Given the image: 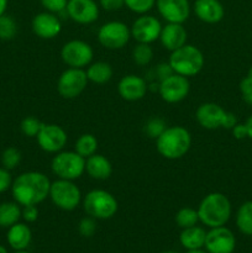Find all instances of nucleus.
I'll return each instance as SVG.
<instances>
[{"label":"nucleus","mask_w":252,"mask_h":253,"mask_svg":"<svg viewBox=\"0 0 252 253\" xmlns=\"http://www.w3.org/2000/svg\"><path fill=\"white\" fill-rule=\"evenodd\" d=\"M236 124H237L236 115L232 113H229V111H226V114H225V118H224V123H222V128L231 130V128L236 125Z\"/></svg>","instance_id":"37998d69"},{"label":"nucleus","mask_w":252,"mask_h":253,"mask_svg":"<svg viewBox=\"0 0 252 253\" xmlns=\"http://www.w3.org/2000/svg\"><path fill=\"white\" fill-rule=\"evenodd\" d=\"M85 172L93 179L106 180L113 173V166L105 156L95 153L85 160Z\"/></svg>","instance_id":"5701e85b"},{"label":"nucleus","mask_w":252,"mask_h":253,"mask_svg":"<svg viewBox=\"0 0 252 253\" xmlns=\"http://www.w3.org/2000/svg\"><path fill=\"white\" fill-rule=\"evenodd\" d=\"M156 6L161 16L167 22L183 24L190 15L188 0H156Z\"/></svg>","instance_id":"dca6fc26"},{"label":"nucleus","mask_w":252,"mask_h":253,"mask_svg":"<svg viewBox=\"0 0 252 253\" xmlns=\"http://www.w3.org/2000/svg\"><path fill=\"white\" fill-rule=\"evenodd\" d=\"M161 253H178V252H175V251H165V252H161Z\"/></svg>","instance_id":"8fccbe9b"},{"label":"nucleus","mask_w":252,"mask_h":253,"mask_svg":"<svg viewBox=\"0 0 252 253\" xmlns=\"http://www.w3.org/2000/svg\"><path fill=\"white\" fill-rule=\"evenodd\" d=\"M205 237H207V231L203 227L195 225L182 230L179 235V242L187 251L203 249L205 245Z\"/></svg>","instance_id":"b1692460"},{"label":"nucleus","mask_w":252,"mask_h":253,"mask_svg":"<svg viewBox=\"0 0 252 253\" xmlns=\"http://www.w3.org/2000/svg\"><path fill=\"white\" fill-rule=\"evenodd\" d=\"M99 2L106 11H116L125 5V0H99Z\"/></svg>","instance_id":"a19ab883"},{"label":"nucleus","mask_w":252,"mask_h":253,"mask_svg":"<svg viewBox=\"0 0 252 253\" xmlns=\"http://www.w3.org/2000/svg\"><path fill=\"white\" fill-rule=\"evenodd\" d=\"M12 184V178L10 174V170L6 168H0V194L5 193L6 190L11 189Z\"/></svg>","instance_id":"ea45409f"},{"label":"nucleus","mask_w":252,"mask_h":253,"mask_svg":"<svg viewBox=\"0 0 252 253\" xmlns=\"http://www.w3.org/2000/svg\"><path fill=\"white\" fill-rule=\"evenodd\" d=\"M15 253H30V252H27L26 250H25V251H16Z\"/></svg>","instance_id":"3c124183"},{"label":"nucleus","mask_w":252,"mask_h":253,"mask_svg":"<svg viewBox=\"0 0 252 253\" xmlns=\"http://www.w3.org/2000/svg\"><path fill=\"white\" fill-rule=\"evenodd\" d=\"M192 146V135L183 126H170L156 138L157 152L166 160L184 157Z\"/></svg>","instance_id":"7ed1b4c3"},{"label":"nucleus","mask_w":252,"mask_h":253,"mask_svg":"<svg viewBox=\"0 0 252 253\" xmlns=\"http://www.w3.org/2000/svg\"><path fill=\"white\" fill-rule=\"evenodd\" d=\"M190 90V83L187 77L172 73L162 79L158 85V91L163 101L169 104L180 103L188 96Z\"/></svg>","instance_id":"9b49d317"},{"label":"nucleus","mask_w":252,"mask_h":253,"mask_svg":"<svg viewBox=\"0 0 252 253\" xmlns=\"http://www.w3.org/2000/svg\"><path fill=\"white\" fill-rule=\"evenodd\" d=\"M42 127V123L34 116H26L20 124L21 132L27 137H36Z\"/></svg>","instance_id":"473e14b6"},{"label":"nucleus","mask_w":252,"mask_h":253,"mask_svg":"<svg viewBox=\"0 0 252 253\" xmlns=\"http://www.w3.org/2000/svg\"><path fill=\"white\" fill-rule=\"evenodd\" d=\"M66 12L77 24L89 25L98 20L99 6L94 0H68Z\"/></svg>","instance_id":"2eb2a0df"},{"label":"nucleus","mask_w":252,"mask_h":253,"mask_svg":"<svg viewBox=\"0 0 252 253\" xmlns=\"http://www.w3.org/2000/svg\"><path fill=\"white\" fill-rule=\"evenodd\" d=\"M153 58V49L148 43H137L132 49V61L137 66H147Z\"/></svg>","instance_id":"c756f323"},{"label":"nucleus","mask_w":252,"mask_h":253,"mask_svg":"<svg viewBox=\"0 0 252 253\" xmlns=\"http://www.w3.org/2000/svg\"><path fill=\"white\" fill-rule=\"evenodd\" d=\"M51 169L61 179L76 180L85 172V158L76 151H63L56 153L51 162Z\"/></svg>","instance_id":"423d86ee"},{"label":"nucleus","mask_w":252,"mask_h":253,"mask_svg":"<svg viewBox=\"0 0 252 253\" xmlns=\"http://www.w3.org/2000/svg\"><path fill=\"white\" fill-rule=\"evenodd\" d=\"M236 226L244 235L252 236V202H245L236 212Z\"/></svg>","instance_id":"bb28decb"},{"label":"nucleus","mask_w":252,"mask_h":253,"mask_svg":"<svg viewBox=\"0 0 252 253\" xmlns=\"http://www.w3.org/2000/svg\"><path fill=\"white\" fill-rule=\"evenodd\" d=\"M187 253H209L207 251V250H203V249H197V250H189V251H187Z\"/></svg>","instance_id":"49530a36"},{"label":"nucleus","mask_w":252,"mask_h":253,"mask_svg":"<svg viewBox=\"0 0 252 253\" xmlns=\"http://www.w3.org/2000/svg\"><path fill=\"white\" fill-rule=\"evenodd\" d=\"M148 85L146 81L135 74H128L119 81L118 93L124 100L137 101L146 95Z\"/></svg>","instance_id":"a211bd4d"},{"label":"nucleus","mask_w":252,"mask_h":253,"mask_svg":"<svg viewBox=\"0 0 252 253\" xmlns=\"http://www.w3.org/2000/svg\"><path fill=\"white\" fill-rule=\"evenodd\" d=\"M197 210L199 221L205 226L210 229L225 226L231 216V203L222 193H209L203 198Z\"/></svg>","instance_id":"f03ea898"},{"label":"nucleus","mask_w":252,"mask_h":253,"mask_svg":"<svg viewBox=\"0 0 252 253\" xmlns=\"http://www.w3.org/2000/svg\"><path fill=\"white\" fill-rule=\"evenodd\" d=\"M188 32L183 24H175V22H167V25L162 26L160 35L161 44L167 51L172 52L178 49L179 47L187 43Z\"/></svg>","instance_id":"aec40b11"},{"label":"nucleus","mask_w":252,"mask_h":253,"mask_svg":"<svg viewBox=\"0 0 252 253\" xmlns=\"http://www.w3.org/2000/svg\"><path fill=\"white\" fill-rule=\"evenodd\" d=\"M204 247L209 253H232L236 247V239L227 227H212L207 232Z\"/></svg>","instance_id":"4468645a"},{"label":"nucleus","mask_w":252,"mask_h":253,"mask_svg":"<svg viewBox=\"0 0 252 253\" xmlns=\"http://www.w3.org/2000/svg\"><path fill=\"white\" fill-rule=\"evenodd\" d=\"M49 199L58 209L64 211H73L82 203V192L73 180L58 178L51 182L49 187Z\"/></svg>","instance_id":"0eeeda50"},{"label":"nucleus","mask_w":252,"mask_h":253,"mask_svg":"<svg viewBox=\"0 0 252 253\" xmlns=\"http://www.w3.org/2000/svg\"><path fill=\"white\" fill-rule=\"evenodd\" d=\"M96 150H98V140L91 133H83L77 138L74 151L85 160L90 156L95 155Z\"/></svg>","instance_id":"cd10ccee"},{"label":"nucleus","mask_w":252,"mask_h":253,"mask_svg":"<svg viewBox=\"0 0 252 253\" xmlns=\"http://www.w3.org/2000/svg\"><path fill=\"white\" fill-rule=\"evenodd\" d=\"M0 253H9V252H7V250L5 249L2 245H0Z\"/></svg>","instance_id":"de8ad7c7"},{"label":"nucleus","mask_w":252,"mask_h":253,"mask_svg":"<svg viewBox=\"0 0 252 253\" xmlns=\"http://www.w3.org/2000/svg\"><path fill=\"white\" fill-rule=\"evenodd\" d=\"M40 2L47 11L59 14V12L66 11L68 0H40Z\"/></svg>","instance_id":"e433bc0d"},{"label":"nucleus","mask_w":252,"mask_h":253,"mask_svg":"<svg viewBox=\"0 0 252 253\" xmlns=\"http://www.w3.org/2000/svg\"><path fill=\"white\" fill-rule=\"evenodd\" d=\"M32 31L37 37L43 40H52L61 34L62 24L61 20L56 14L49 11L40 12L35 15L31 22Z\"/></svg>","instance_id":"f3484780"},{"label":"nucleus","mask_w":252,"mask_h":253,"mask_svg":"<svg viewBox=\"0 0 252 253\" xmlns=\"http://www.w3.org/2000/svg\"><path fill=\"white\" fill-rule=\"evenodd\" d=\"M245 126L247 128V137H250L252 140V114L250 115V118L247 119V121L245 123Z\"/></svg>","instance_id":"c03bdc74"},{"label":"nucleus","mask_w":252,"mask_h":253,"mask_svg":"<svg viewBox=\"0 0 252 253\" xmlns=\"http://www.w3.org/2000/svg\"><path fill=\"white\" fill-rule=\"evenodd\" d=\"M232 135L236 140H244L247 137V128L245 126V124H239L237 123L234 127L231 128Z\"/></svg>","instance_id":"79ce46f5"},{"label":"nucleus","mask_w":252,"mask_h":253,"mask_svg":"<svg viewBox=\"0 0 252 253\" xmlns=\"http://www.w3.org/2000/svg\"><path fill=\"white\" fill-rule=\"evenodd\" d=\"M6 241L15 251H25L32 241V232L25 222H16L7 229Z\"/></svg>","instance_id":"4be33fe9"},{"label":"nucleus","mask_w":252,"mask_h":253,"mask_svg":"<svg viewBox=\"0 0 252 253\" xmlns=\"http://www.w3.org/2000/svg\"><path fill=\"white\" fill-rule=\"evenodd\" d=\"M78 231L83 237H91L96 231V220L91 216H85L79 221Z\"/></svg>","instance_id":"c9c22d12"},{"label":"nucleus","mask_w":252,"mask_h":253,"mask_svg":"<svg viewBox=\"0 0 252 253\" xmlns=\"http://www.w3.org/2000/svg\"><path fill=\"white\" fill-rule=\"evenodd\" d=\"M166 123L160 118H153L146 123L145 132L150 138H157L166 130Z\"/></svg>","instance_id":"f704fd0d"},{"label":"nucleus","mask_w":252,"mask_h":253,"mask_svg":"<svg viewBox=\"0 0 252 253\" xmlns=\"http://www.w3.org/2000/svg\"><path fill=\"white\" fill-rule=\"evenodd\" d=\"M194 12L205 24H217L224 19L225 9L219 0H195Z\"/></svg>","instance_id":"412c9836"},{"label":"nucleus","mask_w":252,"mask_h":253,"mask_svg":"<svg viewBox=\"0 0 252 253\" xmlns=\"http://www.w3.org/2000/svg\"><path fill=\"white\" fill-rule=\"evenodd\" d=\"M89 81L86 73L82 68H67L59 76L57 82V91L64 99H74L85 90Z\"/></svg>","instance_id":"9d476101"},{"label":"nucleus","mask_w":252,"mask_h":253,"mask_svg":"<svg viewBox=\"0 0 252 253\" xmlns=\"http://www.w3.org/2000/svg\"><path fill=\"white\" fill-rule=\"evenodd\" d=\"M40 148L47 153L61 152L67 145V132L56 124H42L39 135L36 136Z\"/></svg>","instance_id":"f8f14e48"},{"label":"nucleus","mask_w":252,"mask_h":253,"mask_svg":"<svg viewBox=\"0 0 252 253\" xmlns=\"http://www.w3.org/2000/svg\"><path fill=\"white\" fill-rule=\"evenodd\" d=\"M247 77H249V78L251 79V81H252V67H251V68H250V71H249V74H247Z\"/></svg>","instance_id":"09e8293b"},{"label":"nucleus","mask_w":252,"mask_h":253,"mask_svg":"<svg viewBox=\"0 0 252 253\" xmlns=\"http://www.w3.org/2000/svg\"><path fill=\"white\" fill-rule=\"evenodd\" d=\"M125 5L127 9L136 14H147L156 5V0H125Z\"/></svg>","instance_id":"72a5a7b5"},{"label":"nucleus","mask_w":252,"mask_h":253,"mask_svg":"<svg viewBox=\"0 0 252 253\" xmlns=\"http://www.w3.org/2000/svg\"><path fill=\"white\" fill-rule=\"evenodd\" d=\"M161 30H162V25L157 17L143 14L133 21L130 31L131 37L137 41V43L151 44L160 39Z\"/></svg>","instance_id":"ddd939ff"},{"label":"nucleus","mask_w":252,"mask_h":253,"mask_svg":"<svg viewBox=\"0 0 252 253\" xmlns=\"http://www.w3.org/2000/svg\"><path fill=\"white\" fill-rule=\"evenodd\" d=\"M175 222L180 229H187V227L195 226L199 222V215H198V210L193 209V208H182L177 211L174 217Z\"/></svg>","instance_id":"c85d7f7f"},{"label":"nucleus","mask_w":252,"mask_h":253,"mask_svg":"<svg viewBox=\"0 0 252 253\" xmlns=\"http://www.w3.org/2000/svg\"><path fill=\"white\" fill-rule=\"evenodd\" d=\"M22 207L16 202H4L0 204V227L9 229L21 219Z\"/></svg>","instance_id":"a878e982"},{"label":"nucleus","mask_w":252,"mask_h":253,"mask_svg":"<svg viewBox=\"0 0 252 253\" xmlns=\"http://www.w3.org/2000/svg\"><path fill=\"white\" fill-rule=\"evenodd\" d=\"M51 180L44 173L30 170L17 175L11 184L12 198L21 207L39 205L49 194Z\"/></svg>","instance_id":"f257e3e1"},{"label":"nucleus","mask_w":252,"mask_h":253,"mask_svg":"<svg viewBox=\"0 0 252 253\" xmlns=\"http://www.w3.org/2000/svg\"><path fill=\"white\" fill-rule=\"evenodd\" d=\"M168 64L174 73L189 78L202 72L205 58L198 47L185 43L184 46L170 52Z\"/></svg>","instance_id":"20e7f679"},{"label":"nucleus","mask_w":252,"mask_h":253,"mask_svg":"<svg viewBox=\"0 0 252 253\" xmlns=\"http://www.w3.org/2000/svg\"><path fill=\"white\" fill-rule=\"evenodd\" d=\"M83 209L88 216L95 220L111 219L118 212L119 203L111 193L104 189H93L82 199Z\"/></svg>","instance_id":"39448f33"},{"label":"nucleus","mask_w":252,"mask_h":253,"mask_svg":"<svg viewBox=\"0 0 252 253\" xmlns=\"http://www.w3.org/2000/svg\"><path fill=\"white\" fill-rule=\"evenodd\" d=\"M21 152L16 147H7L1 153V163L2 167L7 170L15 169L21 162Z\"/></svg>","instance_id":"2f4dec72"},{"label":"nucleus","mask_w":252,"mask_h":253,"mask_svg":"<svg viewBox=\"0 0 252 253\" xmlns=\"http://www.w3.org/2000/svg\"><path fill=\"white\" fill-rule=\"evenodd\" d=\"M88 81L94 84H105L113 78V67L103 61L94 62L88 66L85 71Z\"/></svg>","instance_id":"393cba45"},{"label":"nucleus","mask_w":252,"mask_h":253,"mask_svg":"<svg viewBox=\"0 0 252 253\" xmlns=\"http://www.w3.org/2000/svg\"><path fill=\"white\" fill-rule=\"evenodd\" d=\"M131 39L130 27L121 21H109L98 30L99 43L106 49H121Z\"/></svg>","instance_id":"6e6552de"},{"label":"nucleus","mask_w":252,"mask_h":253,"mask_svg":"<svg viewBox=\"0 0 252 253\" xmlns=\"http://www.w3.org/2000/svg\"><path fill=\"white\" fill-rule=\"evenodd\" d=\"M21 217L27 224H31V222L36 221L39 219V209H37V205H26V207H22Z\"/></svg>","instance_id":"58836bf2"},{"label":"nucleus","mask_w":252,"mask_h":253,"mask_svg":"<svg viewBox=\"0 0 252 253\" xmlns=\"http://www.w3.org/2000/svg\"><path fill=\"white\" fill-rule=\"evenodd\" d=\"M240 91H241L242 99L247 105L252 106V81L246 77L240 83Z\"/></svg>","instance_id":"4c0bfd02"},{"label":"nucleus","mask_w":252,"mask_h":253,"mask_svg":"<svg viewBox=\"0 0 252 253\" xmlns=\"http://www.w3.org/2000/svg\"><path fill=\"white\" fill-rule=\"evenodd\" d=\"M94 57V51L89 43L82 40H71L63 44L61 49V58L68 68L88 67Z\"/></svg>","instance_id":"1a4fd4ad"},{"label":"nucleus","mask_w":252,"mask_h":253,"mask_svg":"<svg viewBox=\"0 0 252 253\" xmlns=\"http://www.w3.org/2000/svg\"><path fill=\"white\" fill-rule=\"evenodd\" d=\"M226 111L215 103H204L199 105L195 113L198 124L207 130H216L222 127Z\"/></svg>","instance_id":"6ab92c4d"},{"label":"nucleus","mask_w":252,"mask_h":253,"mask_svg":"<svg viewBox=\"0 0 252 253\" xmlns=\"http://www.w3.org/2000/svg\"><path fill=\"white\" fill-rule=\"evenodd\" d=\"M17 34V24L10 15H1L0 16V40L10 41Z\"/></svg>","instance_id":"7c9ffc66"},{"label":"nucleus","mask_w":252,"mask_h":253,"mask_svg":"<svg viewBox=\"0 0 252 253\" xmlns=\"http://www.w3.org/2000/svg\"><path fill=\"white\" fill-rule=\"evenodd\" d=\"M7 2H9V0H0V16L4 15L5 11H6Z\"/></svg>","instance_id":"a18cd8bd"}]
</instances>
